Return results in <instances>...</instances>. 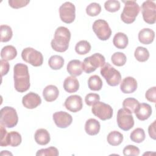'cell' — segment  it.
Instances as JSON below:
<instances>
[{
  "mask_svg": "<svg viewBox=\"0 0 156 156\" xmlns=\"http://www.w3.org/2000/svg\"><path fill=\"white\" fill-rule=\"evenodd\" d=\"M101 12V7L99 4L92 2L86 8V13L90 16H96Z\"/></svg>",
  "mask_w": 156,
  "mask_h": 156,
  "instance_id": "d590c367",
  "label": "cell"
},
{
  "mask_svg": "<svg viewBox=\"0 0 156 156\" xmlns=\"http://www.w3.org/2000/svg\"><path fill=\"white\" fill-rule=\"evenodd\" d=\"M101 125L99 122L94 118L88 119L85 124V130L89 135H96L100 130Z\"/></svg>",
  "mask_w": 156,
  "mask_h": 156,
  "instance_id": "ffe728a7",
  "label": "cell"
},
{
  "mask_svg": "<svg viewBox=\"0 0 156 156\" xmlns=\"http://www.w3.org/2000/svg\"><path fill=\"white\" fill-rule=\"evenodd\" d=\"M129 43L127 36L122 32L116 33L113 39L114 46L118 49H124L127 47Z\"/></svg>",
  "mask_w": 156,
  "mask_h": 156,
  "instance_id": "cb8c5ba5",
  "label": "cell"
},
{
  "mask_svg": "<svg viewBox=\"0 0 156 156\" xmlns=\"http://www.w3.org/2000/svg\"><path fill=\"white\" fill-rule=\"evenodd\" d=\"M100 96L96 93H88L85 98V102L88 106H92L96 102L99 101Z\"/></svg>",
  "mask_w": 156,
  "mask_h": 156,
  "instance_id": "ab89813d",
  "label": "cell"
},
{
  "mask_svg": "<svg viewBox=\"0 0 156 156\" xmlns=\"http://www.w3.org/2000/svg\"><path fill=\"white\" fill-rule=\"evenodd\" d=\"M58 94V89L54 85H49L46 86L43 91V98L47 102L54 101L57 99Z\"/></svg>",
  "mask_w": 156,
  "mask_h": 156,
  "instance_id": "d6986e66",
  "label": "cell"
},
{
  "mask_svg": "<svg viewBox=\"0 0 156 156\" xmlns=\"http://www.w3.org/2000/svg\"><path fill=\"white\" fill-rule=\"evenodd\" d=\"M112 63L117 66H122L125 65L127 58L126 55L121 52H115L111 57Z\"/></svg>",
  "mask_w": 156,
  "mask_h": 156,
  "instance_id": "e575fe53",
  "label": "cell"
},
{
  "mask_svg": "<svg viewBox=\"0 0 156 156\" xmlns=\"http://www.w3.org/2000/svg\"><path fill=\"white\" fill-rule=\"evenodd\" d=\"M0 64H1V76H4L6 75L10 68V65L9 62L5 60H1L0 61Z\"/></svg>",
  "mask_w": 156,
  "mask_h": 156,
  "instance_id": "7bdbcfd3",
  "label": "cell"
},
{
  "mask_svg": "<svg viewBox=\"0 0 156 156\" xmlns=\"http://www.w3.org/2000/svg\"><path fill=\"white\" fill-rule=\"evenodd\" d=\"M17 55L16 48L12 45H7L2 48L1 51V57L6 61L14 59Z\"/></svg>",
  "mask_w": 156,
  "mask_h": 156,
  "instance_id": "d4e9b609",
  "label": "cell"
},
{
  "mask_svg": "<svg viewBox=\"0 0 156 156\" xmlns=\"http://www.w3.org/2000/svg\"><path fill=\"white\" fill-rule=\"evenodd\" d=\"M100 73L110 86L115 87L121 82V75L119 71L113 67L109 63H105L101 67Z\"/></svg>",
  "mask_w": 156,
  "mask_h": 156,
  "instance_id": "277c9868",
  "label": "cell"
},
{
  "mask_svg": "<svg viewBox=\"0 0 156 156\" xmlns=\"http://www.w3.org/2000/svg\"><path fill=\"white\" fill-rule=\"evenodd\" d=\"M91 112L94 115L102 121L109 119L113 116L112 107L110 105L100 101L92 105Z\"/></svg>",
  "mask_w": 156,
  "mask_h": 156,
  "instance_id": "9c48e42d",
  "label": "cell"
},
{
  "mask_svg": "<svg viewBox=\"0 0 156 156\" xmlns=\"http://www.w3.org/2000/svg\"><path fill=\"white\" fill-rule=\"evenodd\" d=\"M88 88L93 91H99L102 87V81L98 75H93L88 80Z\"/></svg>",
  "mask_w": 156,
  "mask_h": 156,
  "instance_id": "f1b7e54d",
  "label": "cell"
},
{
  "mask_svg": "<svg viewBox=\"0 0 156 156\" xmlns=\"http://www.w3.org/2000/svg\"><path fill=\"white\" fill-rule=\"evenodd\" d=\"M64 62V59L62 56L54 55L49 58L48 65L51 69L57 70L61 69L63 67Z\"/></svg>",
  "mask_w": 156,
  "mask_h": 156,
  "instance_id": "f546056e",
  "label": "cell"
},
{
  "mask_svg": "<svg viewBox=\"0 0 156 156\" xmlns=\"http://www.w3.org/2000/svg\"><path fill=\"white\" fill-rule=\"evenodd\" d=\"M146 99L153 103H155L156 102V87H153L148 89L145 94Z\"/></svg>",
  "mask_w": 156,
  "mask_h": 156,
  "instance_id": "b9f144b4",
  "label": "cell"
},
{
  "mask_svg": "<svg viewBox=\"0 0 156 156\" xmlns=\"http://www.w3.org/2000/svg\"><path fill=\"white\" fill-rule=\"evenodd\" d=\"M41 103L40 96L34 92H30L23 96L22 104L23 106L28 109H33L38 107Z\"/></svg>",
  "mask_w": 156,
  "mask_h": 156,
  "instance_id": "9a60e30c",
  "label": "cell"
},
{
  "mask_svg": "<svg viewBox=\"0 0 156 156\" xmlns=\"http://www.w3.org/2000/svg\"><path fill=\"white\" fill-rule=\"evenodd\" d=\"M93 30L98 38L102 41L108 40L112 35V30L108 23L104 20H96L93 24Z\"/></svg>",
  "mask_w": 156,
  "mask_h": 156,
  "instance_id": "ba28073f",
  "label": "cell"
},
{
  "mask_svg": "<svg viewBox=\"0 0 156 156\" xmlns=\"http://www.w3.org/2000/svg\"><path fill=\"white\" fill-rule=\"evenodd\" d=\"M75 5L70 2H66L61 5L59 8L60 18L63 22L66 24H70L75 20Z\"/></svg>",
  "mask_w": 156,
  "mask_h": 156,
  "instance_id": "7c38bea8",
  "label": "cell"
},
{
  "mask_svg": "<svg viewBox=\"0 0 156 156\" xmlns=\"http://www.w3.org/2000/svg\"><path fill=\"white\" fill-rule=\"evenodd\" d=\"M117 123L121 129L124 131L130 130L134 126V119L132 113L124 108H120L117 113Z\"/></svg>",
  "mask_w": 156,
  "mask_h": 156,
  "instance_id": "8fae6325",
  "label": "cell"
},
{
  "mask_svg": "<svg viewBox=\"0 0 156 156\" xmlns=\"http://www.w3.org/2000/svg\"><path fill=\"white\" fill-rule=\"evenodd\" d=\"M9 5L13 9H20L26 6L30 1L26 0H9L8 1Z\"/></svg>",
  "mask_w": 156,
  "mask_h": 156,
  "instance_id": "60d3db41",
  "label": "cell"
},
{
  "mask_svg": "<svg viewBox=\"0 0 156 156\" xmlns=\"http://www.w3.org/2000/svg\"><path fill=\"white\" fill-rule=\"evenodd\" d=\"M107 142L112 146H118L123 141V135L118 131L110 132L107 135Z\"/></svg>",
  "mask_w": 156,
  "mask_h": 156,
  "instance_id": "4316f807",
  "label": "cell"
},
{
  "mask_svg": "<svg viewBox=\"0 0 156 156\" xmlns=\"http://www.w3.org/2000/svg\"><path fill=\"white\" fill-rule=\"evenodd\" d=\"M137 88V82L133 77L128 76L125 77L120 84V89L125 94L132 93Z\"/></svg>",
  "mask_w": 156,
  "mask_h": 156,
  "instance_id": "2e32d148",
  "label": "cell"
},
{
  "mask_svg": "<svg viewBox=\"0 0 156 156\" xmlns=\"http://www.w3.org/2000/svg\"><path fill=\"white\" fill-rule=\"evenodd\" d=\"M71 39V32L69 29L63 26H60L55 31L54 37L52 40L51 45L52 48L59 52H63L68 49Z\"/></svg>",
  "mask_w": 156,
  "mask_h": 156,
  "instance_id": "7a4b0ae2",
  "label": "cell"
},
{
  "mask_svg": "<svg viewBox=\"0 0 156 156\" xmlns=\"http://www.w3.org/2000/svg\"><path fill=\"white\" fill-rule=\"evenodd\" d=\"M134 56L138 61L140 62H144L148 60L149 57V52L146 48L138 46L135 51Z\"/></svg>",
  "mask_w": 156,
  "mask_h": 156,
  "instance_id": "1f68e13d",
  "label": "cell"
},
{
  "mask_svg": "<svg viewBox=\"0 0 156 156\" xmlns=\"http://www.w3.org/2000/svg\"><path fill=\"white\" fill-rule=\"evenodd\" d=\"M13 80L15 90L23 93L30 87V76L28 66L23 63H17L13 68Z\"/></svg>",
  "mask_w": 156,
  "mask_h": 156,
  "instance_id": "6da1fadb",
  "label": "cell"
},
{
  "mask_svg": "<svg viewBox=\"0 0 156 156\" xmlns=\"http://www.w3.org/2000/svg\"><path fill=\"white\" fill-rule=\"evenodd\" d=\"M34 138L36 143L40 145H46L50 141V135L45 129H39L36 130Z\"/></svg>",
  "mask_w": 156,
  "mask_h": 156,
  "instance_id": "603a6c76",
  "label": "cell"
},
{
  "mask_svg": "<svg viewBox=\"0 0 156 156\" xmlns=\"http://www.w3.org/2000/svg\"><path fill=\"white\" fill-rule=\"evenodd\" d=\"M91 48V44L87 40H81L76 44L75 51L79 55H85L90 51Z\"/></svg>",
  "mask_w": 156,
  "mask_h": 156,
  "instance_id": "4dcf8cb0",
  "label": "cell"
},
{
  "mask_svg": "<svg viewBox=\"0 0 156 156\" xmlns=\"http://www.w3.org/2000/svg\"><path fill=\"white\" fill-rule=\"evenodd\" d=\"M1 153H4V154H3L2 155H12V154L10 153V152H9L7 151H2V152Z\"/></svg>",
  "mask_w": 156,
  "mask_h": 156,
  "instance_id": "bcb514c9",
  "label": "cell"
},
{
  "mask_svg": "<svg viewBox=\"0 0 156 156\" xmlns=\"http://www.w3.org/2000/svg\"><path fill=\"white\" fill-rule=\"evenodd\" d=\"M7 132L5 129V127L1 125V143L0 145L2 147L6 146V138L7 136Z\"/></svg>",
  "mask_w": 156,
  "mask_h": 156,
  "instance_id": "ee69618b",
  "label": "cell"
},
{
  "mask_svg": "<svg viewBox=\"0 0 156 156\" xmlns=\"http://www.w3.org/2000/svg\"><path fill=\"white\" fill-rule=\"evenodd\" d=\"M0 32L1 42L9 41L13 36V32L12 28L7 25H1Z\"/></svg>",
  "mask_w": 156,
  "mask_h": 156,
  "instance_id": "836d02e7",
  "label": "cell"
},
{
  "mask_svg": "<svg viewBox=\"0 0 156 156\" xmlns=\"http://www.w3.org/2000/svg\"><path fill=\"white\" fill-rule=\"evenodd\" d=\"M21 136L18 132L16 131L10 132L8 133L7 136L6 146L10 145L13 147H16L21 144Z\"/></svg>",
  "mask_w": 156,
  "mask_h": 156,
  "instance_id": "484cf974",
  "label": "cell"
},
{
  "mask_svg": "<svg viewBox=\"0 0 156 156\" xmlns=\"http://www.w3.org/2000/svg\"><path fill=\"white\" fill-rule=\"evenodd\" d=\"M155 32L149 28H144L138 33L139 41L144 44H149L153 42Z\"/></svg>",
  "mask_w": 156,
  "mask_h": 156,
  "instance_id": "ac0fdd59",
  "label": "cell"
},
{
  "mask_svg": "<svg viewBox=\"0 0 156 156\" xmlns=\"http://www.w3.org/2000/svg\"><path fill=\"white\" fill-rule=\"evenodd\" d=\"M52 118L55 125L60 128H66L71 125L73 121L71 115L63 111L54 113Z\"/></svg>",
  "mask_w": 156,
  "mask_h": 156,
  "instance_id": "4fadbf2b",
  "label": "cell"
},
{
  "mask_svg": "<svg viewBox=\"0 0 156 156\" xmlns=\"http://www.w3.org/2000/svg\"><path fill=\"white\" fill-rule=\"evenodd\" d=\"M65 108L71 112H77L83 107L82 98L79 95H71L68 97L64 103Z\"/></svg>",
  "mask_w": 156,
  "mask_h": 156,
  "instance_id": "5bb4252c",
  "label": "cell"
},
{
  "mask_svg": "<svg viewBox=\"0 0 156 156\" xmlns=\"http://www.w3.org/2000/svg\"><path fill=\"white\" fill-rule=\"evenodd\" d=\"M0 122L1 125L7 128H13L18 121V117L16 110L9 106H5L1 109Z\"/></svg>",
  "mask_w": 156,
  "mask_h": 156,
  "instance_id": "8992f818",
  "label": "cell"
},
{
  "mask_svg": "<svg viewBox=\"0 0 156 156\" xmlns=\"http://www.w3.org/2000/svg\"><path fill=\"white\" fill-rule=\"evenodd\" d=\"M68 73L72 76H79L82 73V62L79 60H72L67 65Z\"/></svg>",
  "mask_w": 156,
  "mask_h": 156,
  "instance_id": "44dd1931",
  "label": "cell"
},
{
  "mask_svg": "<svg viewBox=\"0 0 156 156\" xmlns=\"http://www.w3.org/2000/svg\"><path fill=\"white\" fill-rule=\"evenodd\" d=\"M105 63V57L99 53H95L83 60L82 62V67L84 72L89 74L94 71L98 68L102 67Z\"/></svg>",
  "mask_w": 156,
  "mask_h": 156,
  "instance_id": "5b68a950",
  "label": "cell"
},
{
  "mask_svg": "<svg viewBox=\"0 0 156 156\" xmlns=\"http://www.w3.org/2000/svg\"><path fill=\"white\" fill-rule=\"evenodd\" d=\"M23 60L34 66H40L43 64V57L42 54L32 48H24L21 52Z\"/></svg>",
  "mask_w": 156,
  "mask_h": 156,
  "instance_id": "52a82bcc",
  "label": "cell"
},
{
  "mask_svg": "<svg viewBox=\"0 0 156 156\" xmlns=\"http://www.w3.org/2000/svg\"><path fill=\"white\" fill-rule=\"evenodd\" d=\"M155 122L156 121H154L152 124H151L148 127V133L151 138L154 140L156 138V134H155Z\"/></svg>",
  "mask_w": 156,
  "mask_h": 156,
  "instance_id": "f6af8a7d",
  "label": "cell"
},
{
  "mask_svg": "<svg viewBox=\"0 0 156 156\" xmlns=\"http://www.w3.org/2000/svg\"><path fill=\"white\" fill-rule=\"evenodd\" d=\"M140 149L134 145H127L123 149V154L126 156H137L140 154Z\"/></svg>",
  "mask_w": 156,
  "mask_h": 156,
  "instance_id": "f35d334b",
  "label": "cell"
},
{
  "mask_svg": "<svg viewBox=\"0 0 156 156\" xmlns=\"http://www.w3.org/2000/svg\"><path fill=\"white\" fill-rule=\"evenodd\" d=\"M141 12L144 21L149 24H153L156 20V5L154 1L148 0L141 5Z\"/></svg>",
  "mask_w": 156,
  "mask_h": 156,
  "instance_id": "30bf717a",
  "label": "cell"
},
{
  "mask_svg": "<svg viewBox=\"0 0 156 156\" xmlns=\"http://www.w3.org/2000/svg\"><path fill=\"white\" fill-rule=\"evenodd\" d=\"M64 90L69 93H75L79 88V83L77 78L74 76L67 77L63 82Z\"/></svg>",
  "mask_w": 156,
  "mask_h": 156,
  "instance_id": "7402d4cb",
  "label": "cell"
},
{
  "mask_svg": "<svg viewBox=\"0 0 156 156\" xmlns=\"http://www.w3.org/2000/svg\"><path fill=\"white\" fill-rule=\"evenodd\" d=\"M58 154V149L52 146L46 149H41L36 153V155L37 156H57Z\"/></svg>",
  "mask_w": 156,
  "mask_h": 156,
  "instance_id": "8d00e7d4",
  "label": "cell"
},
{
  "mask_svg": "<svg viewBox=\"0 0 156 156\" xmlns=\"http://www.w3.org/2000/svg\"><path fill=\"white\" fill-rule=\"evenodd\" d=\"M124 7L121 14V20L126 24H131L135 21L140 8L135 1H123Z\"/></svg>",
  "mask_w": 156,
  "mask_h": 156,
  "instance_id": "3957f363",
  "label": "cell"
},
{
  "mask_svg": "<svg viewBox=\"0 0 156 156\" xmlns=\"http://www.w3.org/2000/svg\"><path fill=\"white\" fill-rule=\"evenodd\" d=\"M146 138L144 130L141 128H136L133 130L130 135V140L136 143L143 142Z\"/></svg>",
  "mask_w": 156,
  "mask_h": 156,
  "instance_id": "d6a6232c",
  "label": "cell"
},
{
  "mask_svg": "<svg viewBox=\"0 0 156 156\" xmlns=\"http://www.w3.org/2000/svg\"><path fill=\"white\" fill-rule=\"evenodd\" d=\"M134 113L139 120L144 121L151 116L152 114V108L148 104L141 103L139 104Z\"/></svg>",
  "mask_w": 156,
  "mask_h": 156,
  "instance_id": "e0dca14e",
  "label": "cell"
},
{
  "mask_svg": "<svg viewBox=\"0 0 156 156\" xmlns=\"http://www.w3.org/2000/svg\"><path fill=\"white\" fill-rule=\"evenodd\" d=\"M139 104L140 103L136 99L133 98H128L123 101L122 107L124 110L132 114L135 112Z\"/></svg>",
  "mask_w": 156,
  "mask_h": 156,
  "instance_id": "83f0119b",
  "label": "cell"
},
{
  "mask_svg": "<svg viewBox=\"0 0 156 156\" xmlns=\"http://www.w3.org/2000/svg\"><path fill=\"white\" fill-rule=\"evenodd\" d=\"M120 2L116 0H108L104 3V7L106 10L110 12H115L119 10Z\"/></svg>",
  "mask_w": 156,
  "mask_h": 156,
  "instance_id": "74e56055",
  "label": "cell"
}]
</instances>
